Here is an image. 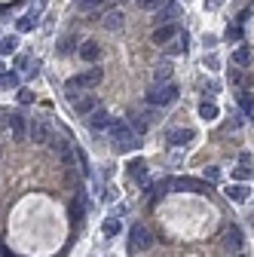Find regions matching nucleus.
Here are the masks:
<instances>
[{"label": "nucleus", "mask_w": 254, "mask_h": 257, "mask_svg": "<svg viewBox=\"0 0 254 257\" xmlns=\"http://www.w3.org/2000/svg\"><path fill=\"white\" fill-rule=\"evenodd\" d=\"M138 7H141V10H163L166 0H138Z\"/></svg>", "instance_id": "28"}, {"label": "nucleus", "mask_w": 254, "mask_h": 257, "mask_svg": "<svg viewBox=\"0 0 254 257\" xmlns=\"http://www.w3.org/2000/svg\"><path fill=\"white\" fill-rule=\"evenodd\" d=\"M233 64H239V68H248V64H251V49H236L233 52Z\"/></svg>", "instance_id": "21"}, {"label": "nucleus", "mask_w": 254, "mask_h": 257, "mask_svg": "<svg viewBox=\"0 0 254 257\" xmlns=\"http://www.w3.org/2000/svg\"><path fill=\"white\" fill-rule=\"evenodd\" d=\"M199 116H202V119H214V116H217V107H214L211 101H202V104H199Z\"/></svg>", "instance_id": "25"}, {"label": "nucleus", "mask_w": 254, "mask_h": 257, "mask_svg": "<svg viewBox=\"0 0 254 257\" xmlns=\"http://www.w3.org/2000/svg\"><path fill=\"white\" fill-rule=\"evenodd\" d=\"M227 196H230L233 202H248L251 190H248V184H230V187H227Z\"/></svg>", "instance_id": "12"}, {"label": "nucleus", "mask_w": 254, "mask_h": 257, "mask_svg": "<svg viewBox=\"0 0 254 257\" xmlns=\"http://www.w3.org/2000/svg\"><path fill=\"white\" fill-rule=\"evenodd\" d=\"M144 248H150V230L144 227V223H135L132 233H129V251L138 254V251H144Z\"/></svg>", "instance_id": "4"}, {"label": "nucleus", "mask_w": 254, "mask_h": 257, "mask_svg": "<svg viewBox=\"0 0 254 257\" xmlns=\"http://www.w3.org/2000/svg\"><path fill=\"white\" fill-rule=\"evenodd\" d=\"M110 113L107 110H92L89 113V128H92V132H104V128H110Z\"/></svg>", "instance_id": "8"}, {"label": "nucleus", "mask_w": 254, "mask_h": 257, "mask_svg": "<svg viewBox=\"0 0 254 257\" xmlns=\"http://www.w3.org/2000/svg\"><path fill=\"white\" fill-rule=\"evenodd\" d=\"M156 119H160V116H156V113H135L132 116V128H135V132H147V128H153V122Z\"/></svg>", "instance_id": "11"}, {"label": "nucleus", "mask_w": 254, "mask_h": 257, "mask_svg": "<svg viewBox=\"0 0 254 257\" xmlns=\"http://www.w3.org/2000/svg\"><path fill=\"white\" fill-rule=\"evenodd\" d=\"M251 223H254V214H251Z\"/></svg>", "instance_id": "33"}, {"label": "nucleus", "mask_w": 254, "mask_h": 257, "mask_svg": "<svg viewBox=\"0 0 254 257\" xmlns=\"http://www.w3.org/2000/svg\"><path fill=\"white\" fill-rule=\"evenodd\" d=\"M129 172H132V178H135L138 184H147V178H144V163H141V159H135V163L129 166Z\"/></svg>", "instance_id": "23"}, {"label": "nucleus", "mask_w": 254, "mask_h": 257, "mask_svg": "<svg viewBox=\"0 0 254 257\" xmlns=\"http://www.w3.org/2000/svg\"><path fill=\"white\" fill-rule=\"evenodd\" d=\"M16 46H19V40H16V37H4V40H0V55H13V52H16Z\"/></svg>", "instance_id": "24"}, {"label": "nucleus", "mask_w": 254, "mask_h": 257, "mask_svg": "<svg viewBox=\"0 0 254 257\" xmlns=\"http://www.w3.org/2000/svg\"><path fill=\"white\" fill-rule=\"evenodd\" d=\"M119 233V217H107L104 220V236H116Z\"/></svg>", "instance_id": "26"}, {"label": "nucleus", "mask_w": 254, "mask_h": 257, "mask_svg": "<svg viewBox=\"0 0 254 257\" xmlns=\"http://www.w3.org/2000/svg\"><path fill=\"white\" fill-rule=\"evenodd\" d=\"M98 55H101L98 40H86V43L80 46V58H86V61H98Z\"/></svg>", "instance_id": "13"}, {"label": "nucleus", "mask_w": 254, "mask_h": 257, "mask_svg": "<svg viewBox=\"0 0 254 257\" xmlns=\"http://www.w3.org/2000/svg\"><path fill=\"white\" fill-rule=\"evenodd\" d=\"M153 80H156V86H160V83H172V68H169L166 61H160L153 68Z\"/></svg>", "instance_id": "19"}, {"label": "nucleus", "mask_w": 254, "mask_h": 257, "mask_svg": "<svg viewBox=\"0 0 254 257\" xmlns=\"http://www.w3.org/2000/svg\"><path fill=\"white\" fill-rule=\"evenodd\" d=\"M220 181V169L217 166H208L205 169V184H217Z\"/></svg>", "instance_id": "29"}, {"label": "nucleus", "mask_w": 254, "mask_h": 257, "mask_svg": "<svg viewBox=\"0 0 254 257\" xmlns=\"http://www.w3.org/2000/svg\"><path fill=\"white\" fill-rule=\"evenodd\" d=\"M16 98H19V104H31V101H34V92H28V89H19V95H16Z\"/></svg>", "instance_id": "31"}, {"label": "nucleus", "mask_w": 254, "mask_h": 257, "mask_svg": "<svg viewBox=\"0 0 254 257\" xmlns=\"http://www.w3.org/2000/svg\"><path fill=\"white\" fill-rule=\"evenodd\" d=\"M71 104H74L77 113L89 116V113L95 110V104H98V98H95V95H71Z\"/></svg>", "instance_id": "6"}, {"label": "nucleus", "mask_w": 254, "mask_h": 257, "mask_svg": "<svg viewBox=\"0 0 254 257\" xmlns=\"http://www.w3.org/2000/svg\"><path fill=\"white\" fill-rule=\"evenodd\" d=\"M169 52H175V55L187 52V34H184V31H178V37H175V46H169Z\"/></svg>", "instance_id": "22"}, {"label": "nucleus", "mask_w": 254, "mask_h": 257, "mask_svg": "<svg viewBox=\"0 0 254 257\" xmlns=\"http://www.w3.org/2000/svg\"><path fill=\"white\" fill-rule=\"evenodd\" d=\"M172 37H178V25H160L153 31V43H172Z\"/></svg>", "instance_id": "10"}, {"label": "nucleus", "mask_w": 254, "mask_h": 257, "mask_svg": "<svg viewBox=\"0 0 254 257\" xmlns=\"http://www.w3.org/2000/svg\"><path fill=\"white\" fill-rule=\"evenodd\" d=\"M49 132H52L49 119H31V125H28V135H31V141H34V144H46L49 141Z\"/></svg>", "instance_id": "5"}, {"label": "nucleus", "mask_w": 254, "mask_h": 257, "mask_svg": "<svg viewBox=\"0 0 254 257\" xmlns=\"http://www.w3.org/2000/svg\"><path fill=\"white\" fill-rule=\"evenodd\" d=\"M239 107H242L245 113H248V110L254 107V98H251V95H248V92H242V95H239Z\"/></svg>", "instance_id": "30"}, {"label": "nucleus", "mask_w": 254, "mask_h": 257, "mask_svg": "<svg viewBox=\"0 0 254 257\" xmlns=\"http://www.w3.org/2000/svg\"><path fill=\"white\" fill-rule=\"evenodd\" d=\"M220 242H224L230 251H239L245 239H242V230H239V227H227V230H224V236H220Z\"/></svg>", "instance_id": "9"}, {"label": "nucleus", "mask_w": 254, "mask_h": 257, "mask_svg": "<svg viewBox=\"0 0 254 257\" xmlns=\"http://www.w3.org/2000/svg\"><path fill=\"white\" fill-rule=\"evenodd\" d=\"M178 16H181V7H178V4H166L160 13H156V22H166V25H172L169 19H178Z\"/></svg>", "instance_id": "17"}, {"label": "nucleus", "mask_w": 254, "mask_h": 257, "mask_svg": "<svg viewBox=\"0 0 254 257\" xmlns=\"http://www.w3.org/2000/svg\"><path fill=\"white\" fill-rule=\"evenodd\" d=\"M104 4V0H77V10H83V13H89V10H98Z\"/></svg>", "instance_id": "27"}, {"label": "nucleus", "mask_w": 254, "mask_h": 257, "mask_svg": "<svg viewBox=\"0 0 254 257\" xmlns=\"http://www.w3.org/2000/svg\"><path fill=\"white\" fill-rule=\"evenodd\" d=\"M98 83H101V71H98V68H89V71L71 77V80L65 83V89H68L71 95H77L80 89H92V86H98Z\"/></svg>", "instance_id": "3"}, {"label": "nucleus", "mask_w": 254, "mask_h": 257, "mask_svg": "<svg viewBox=\"0 0 254 257\" xmlns=\"http://www.w3.org/2000/svg\"><path fill=\"white\" fill-rule=\"evenodd\" d=\"M37 19H40V13H34V10H28L16 25H19V31H22V34H28V31H34L37 28Z\"/></svg>", "instance_id": "15"}, {"label": "nucleus", "mask_w": 254, "mask_h": 257, "mask_svg": "<svg viewBox=\"0 0 254 257\" xmlns=\"http://www.w3.org/2000/svg\"><path fill=\"white\" fill-rule=\"evenodd\" d=\"M193 128H175V132H169V144H187V141H193Z\"/></svg>", "instance_id": "16"}, {"label": "nucleus", "mask_w": 254, "mask_h": 257, "mask_svg": "<svg viewBox=\"0 0 254 257\" xmlns=\"http://www.w3.org/2000/svg\"><path fill=\"white\" fill-rule=\"evenodd\" d=\"M0 86H4V89H16V86H19V74L7 68L4 74H0Z\"/></svg>", "instance_id": "20"}, {"label": "nucleus", "mask_w": 254, "mask_h": 257, "mask_svg": "<svg viewBox=\"0 0 254 257\" xmlns=\"http://www.w3.org/2000/svg\"><path fill=\"white\" fill-rule=\"evenodd\" d=\"M122 22H125V16H122L119 10H110V13H104V19H101V25H104L107 31H119V28H122Z\"/></svg>", "instance_id": "14"}, {"label": "nucleus", "mask_w": 254, "mask_h": 257, "mask_svg": "<svg viewBox=\"0 0 254 257\" xmlns=\"http://www.w3.org/2000/svg\"><path fill=\"white\" fill-rule=\"evenodd\" d=\"M110 135H113V141H116V150H135V147H138V138H135V132H132V125H125V122H119V119L110 122Z\"/></svg>", "instance_id": "1"}, {"label": "nucleus", "mask_w": 254, "mask_h": 257, "mask_svg": "<svg viewBox=\"0 0 254 257\" xmlns=\"http://www.w3.org/2000/svg\"><path fill=\"white\" fill-rule=\"evenodd\" d=\"M254 175V169H251V159L248 156H242V163H239V169L233 172V178H236V184H242V181H248Z\"/></svg>", "instance_id": "18"}, {"label": "nucleus", "mask_w": 254, "mask_h": 257, "mask_svg": "<svg viewBox=\"0 0 254 257\" xmlns=\"http://www.w3.org/2000/svg\"><path fill=\"white\" fill-rule=\"evenodd\" d=\"M7 119H10V128H13V138L16 141H25L28 138V119L22 113H7Z\"/></svg>", "instance_id": "7"}, {"label": "nucleus", "mask_w": 254, "mask_h": 257, "mask_svg": "<svg viewBox=\"0 0 254 257\" xmlns=\"http://www.w3.org/2000/svg\"><path fill=\"white\" fill-rule=\"evenodd\" d=\"M220 4H224V0H205V10H217Z\"/></svg>", "instance_id": "32"}, {"label": "nucleus", "mask_w": 254, "mask_h": 257, "mask_svg": "<svg viewBox=\"0 0 254 257\" xmlns=\"http://www.w3.org/2000/svg\"><path fill=\"white\" fill-rule=\"evenodd\" d=\"M175 101H178V86L175 83H160L147 92V104L163 107V104H175Z\"/></svg>", "instance_id": "2"}]
</instances>
